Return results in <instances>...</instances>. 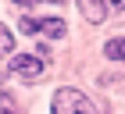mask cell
I'll use <instances>...</instances> for the list:
<instances>
[{"label": "cell", "instance_id": "obj_5", "mask_svg": "<svg viewBox=\"0 0 125 114\" xmlns=\"http://www.w3.org/2000/svg\"><path fill=\"white\" fill-rule=\"evenodd\" d=\"M11 50H14V32L0 21V61H4V57H11Z\"/></svg>", "mask_w": 125, "mask_h": 114}, {"label": "cell", "instance_id": "obj_4", "mask_svg": "<svg viewBox=\"0 0 125 114\" xmlns=\"http://www.w3.org/2000/svg\"><path fill=\"white\" fill-rule=\"evenodd\" d=\"M79 11L86 14V21H104V7H100V0H79Z\"/></svg>", "mask_w": 125, "mask_h": 114}, {"label": "cell", "instance_id": "obj_3", "mask_svg": "<svg viewBox=\"0 0 125 114\" xmlns=\"http://www.w3.org/2000/svg\"><path fill=\"white\" fill-rule=\"evenodd\" d=\"M21 28L32 32V36H47V39H61L68 32V25L61 18H29V14L21 18Z\"/></svg>", "mask_w": 125, "mask_h": 114}, {"label": "cell", "instance_id": "obj_8", "mask_svg": "<svg viewBox=\"0 0 125 114\" xmlns=\"http://www.w3.org/2000/svg\"><path fill=\"white\" fill-rule=\"evenodd\" d=\"M111 7H118V11H125V0H107Z\"/></svg>", "mask_w": 125, "mask_h": 114}, {"label": "cell", "instance_id": "obj_1", "mask_svg": "<svg viewBox=\"0 0 125 114\" xmlns=\"http://www.w3.org/2000/svg\"><path fill=\"white\" fill-rule=\"evenodd\" d=\"M50 114H93V104L79 89H57L54 104H50Z\"/></svg>", "mask_w": 125, "mask_h": 114}, {"label": "cell", "instance_id": "obj_6", "mask_svg": "<svg viewBox=\"0 0 125 114\" xmlns=\"http://www.w3.org/2000/svg\"><path fill=\"white\" fill-rule=\"evenodd\" d=\"M104 54L111 57V61H125V39H111L104 47Z\"/></svg>", "mask_w": 125, "mask_h": 114}, {"label": "cell", "instance_id": "obj_7", "mask_svg": "<svg viewBox=\"0 0 125 114\" xmlns=\"http://www.w3.org/2000/svg\"><path fill=\"white\" fill-rule=\"evenodd\" d=\"M0 114H18V107H14V100H11L4 89H0Z\"/></svg>", "mask_w": 125, "mask_h": 114}, {"label": "cell", "instance_id": "obj_9", "mask_svg": "<svg viewBox=\"0 0 125 114\" xmlns=\"http://www.w3.org/2000/svg\"><path fill=\"white\" fill-rule=\"evenodd\" d=\"M14 4H36V0H14Z\"/></svg>", "mask_w": 125, "mask_h": 114}, {"label": "cell", "instance_id": "obj_2", "mask_svg": "<svg viewBox=\"0 0 125 114\" xmlns=\"http://www.w3.org/2000/svg\"><path fill=\"white\" fill-rule=\"evenodd\" d=\"M43 71H47V61L39 54H18L11 61V75L21 82H36V78H43Z\"/></svg>", "mask_w": 125, "mask_h": 114}]
</instances>
